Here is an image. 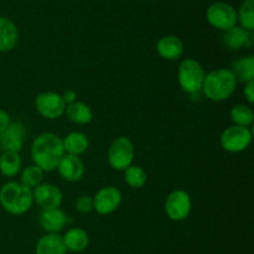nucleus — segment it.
I'll return each instance as SVG.
<instances>
[{
    "label": "nucleus",
    "instance_id": "f257e3e1",
    "mask_svg": "<svg viewBox=\"0 0 254 254\" xmlns=\"http://www.w3.org/2000/svg\"><path fill=\"white\" fill-rule=\"evenodd\" d=\"M64 154V149L62 138L52 132H44L32 141V161L34 164L39 166L44 172L55 171Z\"/></svg>",
    "mask_w": 254,
    "mask_h": 254
},
{
    "label": "nucleus",
    "instance_id": "f03ea898",
    "mask_svg": "<svg viewBox=\"0 0 254 254\" xmlns=\"http://www.w3.org/2000/svg\"><path fill=\"white\" fill-rule=\"evenodd\" d=\"M237 85V79L231 69H217L205 75L201 91L211 101L221 102L235 94Z\"/></svg>",
    "mask_w": 254,
    "mask_h": 254
},
{
    "label": "nucleus",
    "instance_id": "7ed1b4c3",
    "mask_svg": "<svg viewBox=\"0 0 254 254\" xmlns=\"http://www.w3.org/2000/svg\"><path fill=\"white\" fill-rule=\"evenodd\" d=\"M0 204L12 216L25 214L34 204L32 189L21 182H7L0 188Z\"/></svg>",
    "mask_w": 254,
    "mask_h": 254
},
{
    "label": "nucleus",
    "instance_id": "20e7f679",
    "mask_svg": "<svg viewBox=\"0 0 254 254\" xmlns=\"http://www.w3.org/2000/svg\"><path fill=\"white\" fill-rule=\"evenodd\" d=\"M205 70L195 59H185L178 69V81L186 94H197L202 89Z\"/></svg>",
    "mask_w": 254,
    "mask_h": 254
},
{
    "label": "nucleus",
    "instance_id": "39448f33",
    "mask_svg": "<svg viewBox=\"0 0 254 254\" xmlns=\"http://www.w3.org/2000/svg\"><path fill=\"white\" fill-rule=\"evenodd\" d=\"M109 166L117 171H124L134 159V146L133 142L126 136H119L112 142L107 153Z\"/></svg>",
    "mask_w": 254,
    "mask_h": 254
},
{
    "label": "nucleus",
    "instance_id": "423d86ee",
    "mask_svg": "<svg viewBox=\"0 0 254 254\" xmlns=\"http://www.w3.org/2000/svg\"><path fill=\"white\" fill-rule=\"evenodd\" d=\"M252 138L253 133L250 127L232 125L222 132L220 142L221 147L225 151L231 152V153H238L250 147Z\"/></svg>",
    "mask_w": 254,
    "mask_h": 254
},
{
    "label": "nucleus",
    "instance_id": "0eeeda50",
    "mask_svg": "<svg viewBox=\"0 0 254 254\" xmlns=\"http://www.w3.org/2000/svg\"><path fill=\"white\" fill-rule=\"evenodd\" d=\"M206 17L215 29L226 31L237 25V10L225 1H216L208 6Z\"/></svg>",
    "mask_w": 254,
    "mask_h": 254
},
{
    "label": "nucleus",
    "instance_id": "6e6552de",
    "mask_svg": "<svg viewBox=\"0 0 254 254\" xmlns=\"http://www.w3.org/2000/svg\"><path fill=\"white\" fill-rule=\"evenodd\" d=\"M192 208V201L190 194L184 189H175L165 199V213L171 221H184L190 214Z\"/></svg>",
    "mask_w": 254,
    "mask_h": 254
},
{
    "label": "nucleus",
    "instance_id": "1a4fd4ad",
    "mask_svg": "<svg viewBox=\"0 0 254 254\" xmlns=\"http://www.w3.org/2000/svg\"><path fill=\"white\" fill-rule=\"evenodd\" d=\"M35 107L39 115L47 120H57L64 115L66 104L60 94L54 91H44L35 100Z\"/></svg>",
    "mask_w": 254,
    "mask_h": 254
},
{
    "label": "nucleus",
    "instance_id": "9d476101",
    "mask_svg": "<svg viewBox=\"0 0 254 254\" xmlns=\"http://www.w3.org/2000/svg\"><path fill=\"white\" fill-rule=\"evenodd\" d=\"M121 203L122 192L113 186L103 187L93 197V209L101 216H107L116 212Z\"/></svg>",
    "mask_w": 254,
    "mask_h": 254
},
{
    "label": "nucleus",
    "instance_id": "9b49d317",
    "mask_svg": "<svg viewBox=\"0 0 254 254\" xmlns=\"http://www.w3.org/2000/svg\"><path fill=\"white\" fill-rule=\"evenodd\" d=\"M34 202L41 209L60 208L64 201V194L61 189L52 183H41L32 189Z\"/></svg>",
    "mask_w": 254,
    "mask_h": 254
},
{
    "label": "nucleus",
    "instance_id": "f8f14e48",
    "mask_svg": "<svg viewBox=\"0 0 254 254\" xmlns=\"http://www.w3.org/2000/svg\"><path fill=\"white\" fill-rule=\"evenodd\" d=\"M26 127L22 122H10L4 132L0 133V148L2 151L20 152L24 144Z\"/></svg>",
    "mask_w": 254,
    "mask_h": 254
},
{
    "label": "nucleus",
    "instance_id": "ddd939ff",
    "mask_svg": "<svg viewBox=\"0 0 254 254\" xmlns=\"http://www.w3.org/2000/svg\"><path fill=\"white\" fill-rule=\"evenodd\" d=\"M56 169L64 181L71 182V183L81 181L86 172V167L81 157L68 153L64 154Z\"/></svg>",
    "mask_w": 254,
    "mask_h": 254
},
{
    "label": "nucleus",
    "instance_id": "4468645a",
    "mask_svg": "<svg viewBox=\"0 0 254 254\" xmlns=\"http://www.w3.org/2000/svg\"><path fill=\"white\" fill-rule=\"evenodd\" d=\"M39 221L40 226L46 233H59L71 222V218L62 209L54 208L42 209Z\"/></svg>",
    "mask_w": 254,
    "mask_h": 254
},
{
    "label": "nucleus",
    "instance_id": "2eb2a0df",
    "mask_svg": "<svg viewBox=\"0 0 254 254\" xmlns=\"http://www.w3.org/2000/svg\"><path fill=\"white\" fill-rule=\"evenodd\" d=\"M156 51L163 59L175 61L183 56L184 42L175 35H165L156 42Z\"/></svg>",
    "mask_w": 254,
    "mask_h": 254
},
{
    "label": "nucleus",
    "instance_id": "dca6fc26",
    "mask_svg": "<svg viewBox=\"0 0 254 254\" xmlns=\"http://www.w3.org/2000/svg\"><path fill=\"white\" fill-rule=\"evenodd\" d=\"M223 44L231 50H238L243 46L251 47L253 45V31L235 25L231 29L223 31Z\"/></svg>",
    "mask_w": 254,
    "mask_h": 254
},
{
    "label": "nucleus",
    "instance_id": "f3484780",
    "mask_svg": "<svg viewBox=\"0 0 254 254\" xmlns=\"http://www.w3.org/2000/svg\"><path fill=\"white\" fill-rule=\"evenodd\" d=\"M64 238L59 233H46L40 237L35 247V254H66Z\"/></svg>",
    "mask_w": 254,
    "mask_h": 254
},
{
    "label": "nucleus",
    "instance_id": "a211bd4d",
    "mask_svg": "<svg viewBox=\"0 0 254 254\" xmlns=\"http://www.w3.org/2000/svg\"><path fill=\"white\" fill-rule=\"evenodd\" d=\"M19 30L9 17L0 16V52H9L16 46Z\"/></svg>",
    "mask_w": 254,
    "mask_h": 254
},
{
    "label": "nucleus",
    "instance_id": "6ab92c4d",
    "mask_svg": "<svg viewBox=\"0 0 254 254\" xmlns=\"http://www.w3.org/2000/svg\"><path fill=\"white\" fill-rule=\"evenodd\" d=\"M62 238H64V243L67 251H71L73 253H81L89 244L88 233L79 227L68 229L64 236H62Z\"/></svg>",
    "mask_w": 254,
    "mask_h": 254
},
{
    "label": "nucleus",
    "instance_id": "aec40b11",
    "mask_svg": "<svg viewBox=\"0 0 254 254\" xmlns=\"http://www.w3.org/2000/svg\"><path fill=\"white\" fill-rule=\"evenodd\" d=\"M62 144H64V153L81 156V154H83L88 149L89 139L83 132L74 131L67 134L62 139Z\"/></svg>",
    "mask_w": 254,
    "mask_h": 254
},
{
    "label": "nucleus",
    "instance_id": "412c9836",
    "mask_svg": "<svg viewBox=\"0 0 254 254\" xmlns=\"http://www.w3.org/2000/svg\"><path fill=\"white\" fill-rule=\"evenodd\" d=\"M64 114L69 121L77 125H87L93 119V112H92L91 107L81 101H74L72 104L66 105Z\"/></svg>",
    "mask_w": 254,
    "mask_h": 254
},
{
    "label": "nucleus",
    "instance_id": "4be33fe9",
    "mask_svg": "<svg viewBox=\"0 0 254 254\" xmlns=\"http://www.w3.org/2000/svg\"><path fill=\"white\" fill-rule=\"evenodd\" d=\"M231 71L235 74L237 81L248 82L254 80V56H243L232 62Z\"/></svg>",
    "mask_w": 254,
    "mask_h": 254
},
{
    "label": "nucleus",
    "instance_id": "5701e85b",
    "mask_svg": "<svg viewBox=\"0 0 254 254\" xmlns=\"http://www.w3.org/2000/svg\"><path fill=\"white\" fill-rule=\"evenodd\" d=\"M21 157L19 152L2 151L0 154V173L5 177H14L21 171Z\"/></svg>",
    "mask_w": 254,
    "mask_h": 254
},
{
    "label": "nucleus",
    "instance_id": "b1692460",
    "mask_svg": "<svg viewBox=\"0 0 254 254\" xmlns=\"http://www.w3.org/2000/svg\"><path fill=\"white\" fill-rule=\"evenodd\" d=\"M231 120L233 125L243 127L252 126L254 121V112L250 106L243 104H237L231 109Z\"/></svg>",
    "mask_w": 254,
    "mask_h": 254
},
{
    "label": "nucleus",
    "instance_id": "393cba45",
    "mask_svg": "<svg viewBox=\"0 0 254 254\" xmlns=\"http://www.w3.org/2000/svg\"><path fill=\"white\" fill-rule=\"evenodd\" d=\"M124 181L131 188L140 189L146 184L148 176H146V172L141 167L130 164L128 168L124 169Z\"/></svg>",
    "mask_w": 254,
    "mask_h": 254
},
{
    "label": "nucleus",
    "instance_id": "a878e982",
    "mask_svg": "<svg viewBox=\"0 0 254 254\" xmlns=\"http://www.w3.org/2000/svg\"><path fill=\"white\" fill-rule=\"evenodd\" d=\"M45 172L40 168L36 164H30V166L25 167L21 172V177H20V182L25 184L29 188L34 189L39 184L42 183L44 181Z\"/></svg>",
    "mask_w": 254,
    "mask_h": 254
},
{
    "label": "nucleus",
    "instance_id": "bb28decb",
    "mask_svg": "<svg viewBox=\"0 0 254 254\" xmlns=\"http://www.w3.org/2000/svg\"><path fill=\"white\" fill-rule=\"evenodd\" d=\"M237 21L248 31L254 30V0H245L237 11Z\"/></svg>",
    "mask_w": 254,
    "mask_h": 254
},
{
    "label": "nucleus",
    "instance_id": "cd10ccee",
    "mask_svg": "<svg viewBox=\"0 0 254 254\" xmlns=\"http://www.w3.org/2000/svg\"><path fill=\"white\" fill-rule=\"evenodd\" d=\"M76 209L79 213H89L93 211V197L81 196L76 201Z\"/></svg>",
    "mask_w": 254,
    "mask_h": 254
},
{
    "label": "nucleus",
    "instance_id": "c85d7f7f",
    "mask_svg": "<svg viewBox=\"0 0 254 254\" xmlns=\"http://www.w3.org/2000/svg\"><path fill=\"white\" fill-rule=\"evenodd\" d=\"M245 96L250 104L254 102V80L248 81L245 84Z\"/></svg>",
    "mask_w": 254,
    "mask_h": 254
},
{
    "label": "nucleus",
    "instance_id": "c756f323",
    "mask_svg": "<svg viewBox=\"0 0 254 254\" xmlns=\"http://www.w3.org/2000/svg\"><path fill=\"white\" fill-rule=\"evenodd\" d=\"M61 96H62V99H64V104L66 105H69V104H72V102L77 101V92L72 89L66 90V91H64Z\"/></svg>",
    "mask_w": 254,
    "mask_h": 254
},
{
    "label": "nucleus",
    "instance_id": "7c9ffc66",
    "mask_svg": "<svg viewBox=\"0 0 254 254\" xmlns=\"http://www.w3.org/2000/svg\"><path fill=\"white\" fill-rule=\"evenodd\" d=\"M10 122L11 121H10L9 114L6 111H4V110H0V133L5 131V128L9 126Z\"/></svg>",
    "mask_w": 254,
    "mask_h": 254
}]
</instances>
